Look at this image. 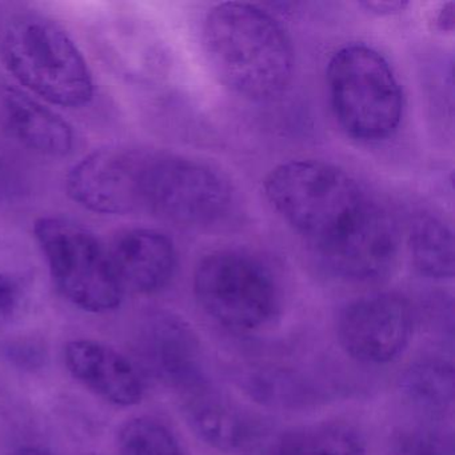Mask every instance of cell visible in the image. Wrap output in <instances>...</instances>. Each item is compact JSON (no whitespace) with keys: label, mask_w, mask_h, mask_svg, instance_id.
<instances>
[{"label":"cell","mask_w":455,"mask_h":455,"mask_svg":"<svg viewBox=\"0 0 455 455\" xmlns=\"http://www.w3.org/2000/svg\"><path fill=\"white\" fill-rule=\"evenodd\" d=\"M146 153L100 148L74 164L66 178L68 196L97 214L124 215L142 209Z\"/></svg>","instance_id":"10"},{"label":"cell","mask_w":455,"mask_h":455,"mask_svg":"<svg viewBox=\"0 0 455 455\" xmlns=\"http://www.w3.org/2000/svg\"><path fill=\"white\" fill-rule=\"evenodd\" d=\"M274 455H366V442L347 423H318L286 434Z\"/></svg>","instance_id":"18"},{"label":"cell","mask_w":455,"mask_h":455,"mask_svg":"<svg viewBox=\"0 0 455 455\" xmlns=\"http://www.w3.org/2000/svg\"><path fill=\"white\" fill-rule=\"evenodd\" d=\"M263 188L273 209L315 247L345 230L369 202L345 170L313 159L279 164Z\"/></svg>","instance_id":"3"},{"label":"cell","mask_w":455,"mask_h":455,"mask_svg":"<svg viewBox=\"0 0 455 455\" xmlns=\"http://www.w3.org/2000/svg\"><path fill=\"white\" fill-rule=\"evenodd\" d=\"M65 364L74 379L108 403L132 407L145 396V379L137 364L116 348L100 340H70Z\"/></svg>","instance_id":"12"},{"label":"cell","mask_w":455,"mask_h":455,"mask_svg":"<svg viewBox=\"0 0 455 455\" xmlns=\"http://www.w3.org/2000/svg\"><path fill=\"white\" fill-rule=\"evenodd\" d=\"M23 300L22 284L14 276L0 271V322L12 318Z\"/></svg>","instance_id":"22"},{"label":"cell","mask_w":455,"mask_h":455,"mask_svg":"<svg viewBox=\"0 0 455 455\" xmlns=\"http://www.w3.org/2000/svg\"><path fill=\"white\" fill-rule=\"evenodd\" d=\"M132 350L142 374L186 398L212 390L201 339L182 316L166 310L146 314L132 335Z\"/></svg>","instance_id":"8"},{"label":"cell","mask_w":455,"mask_h":455,"mask_svg":"<svg viewBox=\"0 0 455 455\" xmlns=\"http://www.w3.org/2000/svg\"><path fill=\"white\" fill-rule=\"evenodd\" d=\"M398 247V230L391 218L367 202L355 220L334 238L316 247V252L334 275L367 282L388 273Z\"/></svg>","instance_id":"11"},{"label":"cell","mask_w":455,"mask_h":455,"mask_svg":"<svg viewBox=\"0 0 455 455\" xmlns=\"http://www.w3.org/2000/svg\"><path fill=\"white\" fill-rule=\"evenodd\" d=\"M0 55L28 94L52 105L79 108L94 97V79L81 50L44 15L10 18L0 31Z\"/></svg>","instance_id":"2"},{"label":"cell","mask_w":455,"mask_h":455,"mask_svg":"<svg viewBox=\"0 0 455 455\" xmlns=\"http://www.w3.org/2000/svg\"><path fill=\"white\" fill-rule=\"evenodd\" d=\"M194 294L210 318L235 332L262 329L279 308L270 271L251 255L235 250L202 258L194 273Z\"/></svg>","instance_id":"6"},{"label":"cell","mask_w":455,"mask_h":455,"mask_svg":"<svg viewBox=\"0 0 455 455\" xmlns=\"http://www.w3.org/2000/svg\"><path fill=\"white\" fill-rule=\"evenodd\" d=\"M391 455H454L451 435L427 427L402 430L394 436Z\"/></svg>","instance_id":"21"},{"label":"cell","mask_w":455,"mask_h":455,"mask_svg":"<svg viewBox=\"0 0 455 455\" xmlns=\"http://www.w3.org/2000/svg\"><path fill=\"white\" fill-rule=\"evenodd\" d=\"M414 332V313L406 298L379 292L343 308L338 340L347 355L366 364H386L406 350Z\"/></svg>","instance_id":"9"},{"label":"cell","mask_w":455,"mask_h":455,"mask_svg":"<svg viewBox=\"0 0 455 455\" xmlns=\"http://www.w3.org/2000/svg\"><path fill=\"white\" fill-rule=\"evenodd\" d=\"M332 110L354 140L379 142L398 130L403 113L401 84L387 60L366 44L338 50L326 71Z\"/></svg>","instance_id":"4"},{"label":"cell","mask_w":455,"mask_h":455,"mask_svg":"<svg viewBox=\"0 0 455 455\" xmlns=\"http://www.w3.org/2000/svg\"><path fill=\"white\" fill-rule=\"evenodd\" d=\"M108 252L124 291H161L170 283L177 268L174 243L169 236L153 228L122 231Z\"/></svg>","instance_id":"13"},{"label":"cell","mask_w":455,"mask_h":455,"mask_svg":"<svg viewBox=\"0 0 455 455\" xmlns=\"http://www.w3.org/2000/svg\"><path fill=\"white\" fill-rule=\"evenodd\" d=\"M60 294L76 307L105 314L121 306L124 290L108 247L84 226L60 217H42L34 225Z\"/></svg>","instance_id":"5"},{"label":"cell","mask_w":455,"mask_h":455,"mask_svg":"<svg viewBox=\"0 0 455 455\" xmlns=\"http://www.w3.org/2000/svg\"><path fill=\"white\" fill-rule=\"evenodd\" d=\"M142 209L178 225H214L233 204L230 183L201 162L175 156L146 154Z\"/></svg>","instance_id":"7"},{"label":"cell","mask_w":455,"mask_h":455,"mask_svg":"<svg viewBox=\"0 0 455 455\" xmlns=\"http://www.w3.org/2000/svg\"><path fill=\"white\" fill-rule=\"evenodd\" d=\"M183 412L204 443L228 454L251 449L262 433L252 415L212 390L188 396Z\"/></svg>","instance_id":"15"},{"label":"cell","mask_w":455,"mask_h":455,"mask_svg":"<svg viewBox=\"0 0 455 455\" xmlns=\"http://www.w3.org/2000/svg\"><path fill=\"white\" fill-rule=\"evenodd\" d=\"M122 455H186L174 431L150 415L130 418L118 431Z\"/></svg>","instance_id":"20"},{"label":"cell","mask_w":455,"mask_h":455,"mask_svg":"<svg viewBox=\"0 0 455 455\" xmlns=\"http://www.w3.org/2000/svg\"><path fill=\"white\" fill-rule=\"evenodd\" d=\"M241 380L251 398L267 406L299 409L324 399L313 380L290 369L255 370Z\"/></svg>","instance_id":"17"},{"label":"cell","mask_w":455,"mask_h":455,"mask_svg":"<svg viewBox=\"0 0 455 455\" xmlns=\"http://www.w3.org/2000/svg\"><path fill=\"white\" fill-rule=\"evenodd\" d=\"M409 249L415 268L433 279L454 275V241L452 233L442 220L420 215L412 220Z\"/></svg>","instance_id":"19"},{"label":"cell","mask_w":455,"mask_h":455,"mask_svg":"<svg viewBox=\"0 0 455 455\" xmlns=\"http://www.w3.org/2000/svg\"><path fill=\"white\" fill-rule=\"evenodd\" d=\"M0 126L20 145L44 156H68L74 148L70 124L28 92L0 84Z\"/></svg>","instance_id":"14"},{"label":"cell","mask_w":455,"mask_h":455,"mask_svg":"<svg viewBox=\"0 0 455 455\" xmlns=\"http://www.w3.org/2000/svg\"><path fill=\"white\" fill-rule=\"evenodd\" d=\"M202 36L215 76L239 97L273 100L291 82V42L281 23L260 7L238 2L212 7Z\"/></svg>","instance_id":"1"},{"label":"cell","mask_w":455,"mask_h":455,"mask_svg":"<svg viewBox=\"0 0 455 455\" xmlns=\"http://www.w3.org/2000/svg\"><path fill=\"white\" fill-rule=\"evenodd\" d=\"M14 455H55L52 450L46 449V447L39 446V444H25L20 446L14 452Z\"/></svg>","instance_id":"25"},{"label":"cell","mask_w":455,"mask_h":455,"mask_svg":"<svg viewBox=\"0 0 455 455\" xmlns=\"http://www.w3.org/2000/svg\"><path fill=\"white\" fill-rule=\"evenodd\" d=\"M436 26L442 31H451L454 26V12H452V4H444L439 10L438 17L435 20Z\"/></svg>","instance_id":"24"},{"label":"cell","mask_w":455,"mask_h":455,"mask_svg":"<svg viewBox=\"0 0 455 455\" xmlns=\"http://www.w3.org/2000/svg\"><path fill=\"white\" fill-rule=\"evenodd\" d=\"M399 390L412 406L441 414L454 401V369L443 358H422L410 364L399 378Z\"/></svg>","instance_id":"16"},{"label":"cell","mask_w":455,"mask_h":455,"mask_svg":"<svg viewBox=\"0 0 455 455\" xmlns=\"http://www.w3.org/2000/svg\"><path fill=\"white\" fill-rule=\"evenodd\" d=\"M407 4L404 2H363L361 7L366 9L371 14L393 15L403 12Z\"/></svg>","instance_id":"23"}]
</instances>
